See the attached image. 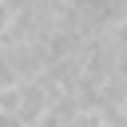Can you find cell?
Listing matches in <instances>:
<instances>
[{"label": "cell", "mask_w": 127, "mask_h": 127, "mask_svg": "<svg viewBox=\"0 0 127 127\" xmlns=\"http://www.w3.org/2000/svg\"><path fill=\"white\" fill-rule=\"evenodd\" d=\"M67 127H111V119H107V111L95 103V107H79Z\"/></svg>", "instance_id": "cell-1"}, {"label": "cell", "mask_w": 127, "mask_h": 127, "mask_svg": "<svg viewBox=\"0 0 127 127\" xmlns=\"http://www.w3.org/2000/svg\"><path fill=\"white\" fill-rule=\"evenodd\" d=\"M20 83H12V87H0V115H20Z\"/></svg>", "instance_id": "cell-2"}, {"label": "cell", "mask_w": 127, "mask_h": 127, "mask_svg": "<svg viewBox=\"0 0 127 127\" xmlns=\"http://www.w3.org/2000/svg\"><path fill=\"white\" fill-rule=\"evenodd\" d=\"M12 83H24V79H20L16 64H12V56L0 48V87H12Z\"/></svg>", "instance_id": "cell-3"}, {"label": "cell", "mask_w": 127, "mask_h": 127, "mask_svg": "<svg viewBox=\"0 0 127 127\" xmlns=\"http://www.w3.org/2000/svg\"><path fill=\"white\" fill-rule=\"evenodd\" d=\"M16 16H20V8H16L12 0H0V36H4V32L16 24Z\"/></svg>", "instance_id": "cell-4"}]
</instances>
